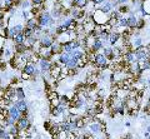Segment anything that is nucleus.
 <instances>
[{"label": "nucleus", "mask_w": 150, "mask_h": 139, "mask_svg": "<svg viewBox=\"0 0 150 139\" xmlns=\"http://www.w3.org/2000/svg\"><path fill=\"white\" fill-rule=\"evenodd\" d=\"M101 54L109 59V62H112V60H114V55H112V48H109V46H106V48H103V53Z\"/></svg>", "instance_id": "obj_24"}, {"label": "nucleus", "mask_w": 150, "mask_h": 139, "mask_svg": "<svg viewBox=\"0 0 150 139\" xmlns=\"http://www.w3.org/2000/svg\"><path fill=\"white\" fill-rule=\"evenodd\" d=\"M14 105L21 112L23 117H29V105L25 100H14Z\"/></svg>", "instance_id": "obj_9"}, {"label": "nucleus", "mask_w": 150, "mask_h": 139, "mask_svg": "<svg viewBox=\"0 0 150 139\" xmlns=\"http://www.w3.org/2000/svg\"><path fill=\"white\" fill-rule=\"evenodd\" d=\"M30 1L33 4V6H40L45 3V0H30Z\"/></svg>", "instance_id": "obj_34"}, {"label": "nucleus", "mask_w": 150, "mask_h": 139, "mask_svg": "<svg viewBox=\"0 0 150 139\" xmlns=\"http://www.w3.org/2000/svg\"><path fill=\"white\" fill-rule=\"evenodd\" d=\"M23 18H24V20L26 21V20H29L30 18H33V16H31V14H30L29 10H23Z\"/></svg>", "instance_id": "obj_35"}, {"label": "nucleus", "mask_w": 150, "mask_h": 139, "mask_svg": "<svg viewBox=\"0 0 150 139\" xmlns=\"http://www.w3.org/2000/svg\"><path fill=\"white\" fill-rule=\"evenodd\" d=\"M45 1H46V0H45Z\"/></svg>", "instance_id": "obj_48"}, {"label": "nucleus", "mask_w": 150, "mask_h": 139, "mask_svg": "<svg viewBox=\"0 0 150 139\" xmlns=\"http://www.w3.org/2000/svg\"><path fill=\"white\" fill-rule=\"evenodd\" d=\"M103 48H104V43L99 39V38H94L93 43H91V53H96V52H100V50H103Z\"/></svg>", "instance_id": "obj_13"}, {"label": "nucleus", "mask_w": 150, "mask_h": 139, "mask_svg": "<svg viewBox=\"0 0 150 139\" xmlns=\"http://www.w3.org/2000/svg\"><path fill=\"white\" fill-rule=\"evenodd\" d=\"M50 126H51V123H49V122H46V123L44 124V128L46 129V130H49V129H50Z\"/></svg>", "instance_id": "obj_40"}, {"label": "nucleus", "mask_w": 150, "mask_h": 139, "mask_svg": "<svg viewBox=\"0 0 150 139\" xmlns=\"http://www.w3.org/2000/svg\"><path fill=\"white\" fill-rule=\"evenodd\" d=\"M62 1V0H54V3H60Z\"/></svg>", "instance_id": "obj_45"}, {"label": "nucleus", "mask_w": 150, "mask_h": 139, "mask_svg": "<svg viewBox=\"0 0 150 139\" xmlns=\"http://www.w3.org/2000/svg\"><path fill=\"white\" fill-rule=\"evenodd\" d=\"M55 41V36L50 35V34H44L43 31L40 33V36H39V44L41 48H50L53 43Z\"/></svg>", "instance_id": "obj_5"}, {"label": "nucleus", "mask_w": 150, "mask_h": 139, "mask_svg": "<svg viewBox=\"0 0 150 139\" xmlns=\"http://www.w3.org/2000/svg\"><path fill=\"white\" fill-rule=\"evenodd\" d=\"M88 58L90 59V62L94 64L95 67L100 68V69H105L109 67V59H108L106 57H104L101 53L96 52V53H91V54H88Z\"/></svg>", "instance_id": "obj_1"}, {"label": "nucleus", "mask_w": 150, "mask_h": 139, "mask_svg": "<svg viewBox=\"0 0 150 139\" xmlns=\"http://www.w3.org/2000/svg\"><path fill=\"white\" fill-rule=\"evenodd\" d=\"M14 50H15V54H24L28 50V46L25 45V43H23V44H14Z\"/></svg>", "instance_id": "obj_22"}, {"label": "nucleus", "mask_w": 150, "mask_h": 139, "mask_svg": "<svg viewBox=\"0 0 150 139\" xmlns=\"http://www.w3.org/2000/svg\"><path fill=\"white\" fill-rule=\"evenodd\" d=\"M140 68H142V72L149 70L150 69V59H146V60H144V62L140 63Z\"/></svg>", "instance_id": "obj_32"}, {"label": "nucleus", "mask_w": 150, "mask_h": 139, "mask_svg": "<svg viewBox=\"0 0 150 139\" xmlns=\"http://www.w3.org/2000/svg\"><path fill=\"white\" fill-rule=\"evenodd\" d=\"M99 9H100V10L104 13V14H108V15H109V14H110L112 10H114L115 8H114V5H112V3H111V1H108V0H106V1L103 4V6L99 8Z\"/></svg>", "instance_id": "obj_16"}, {"label": "nucleus", "mask_w": 150, "mask_h": 139, "mask_svg": "<svg viewBox=\"0 0 150 139\" xmlns=\"http://www.w3.org/2000/svg\"><path fill=\"white\" fill-rule=\"evenodd\" d=\"M35 20L38 23V25H40L41 28H48V26H53L55 24V19H53L50 15V11L45 10V11H41L39 15L35 16Z\"/></svg>", "instance_id": "obj_2"}, {"label": "nucleus", "mask_w": 150, "mask_h": 139, "mask_svg": "<svg viewBox=\"0 0 150 139\" xmlns=\"http://www.w3.org/2000/svg\"><path fill=\"white\" fill-rule=\"evenodd\" d=\"M13 43L14 44H23V43H25V35H24V33L16 34L15 36H14V39H13Z\"/></svg>", "instance_id": "obj_25"}, {"label": "nucleus", "mask_w": 150, "mask_h": 139, "mask_svg": "<svg viewBox=\"0 0 150 139\" xmlns=\"http://www.w3.org/2000/svg\"><path fill=\"white\" fill-rule=\"evenodd\" d=\"M143 9L145 15H150V0H143Z\"/></svg>", "instance_id": "obj_31"}, {"label": "nucleus", "mask_w": 150, "mask_h": 139, "mask_svg": "<svg viewBox=\"0 0 150 139\" xmlns=\"http://www.w3.org/2000/svg\"><path fill=\"white\" fill-rule=\"evenodd\" d=\"M89 130L91 132V134H100V133H104V126L103 123L99 122V120L94 119L89 123Z\"/></svg>", "instance_id": "obj_6"}, {"label": "nucleus", "mask_w": 150, "mask_h": 139, "mask_svg": "<svg viewBox=\"0 0 150 139\" xmlns=\"http://www.w3.org/2000/svg\"><path fill=\"white\" fill-rule=\"evenodd\" d=\"M116 10H118L120 14H123V15H124V14L130 11V6L126 5V4H123V5H119L118 8H116Z\"/></svg>", "instance_id": "obj_29"}, {"label": "nucleus", "mask_w": 150, "mask_h": 139, "mask_svg": "<svg viewBox=\"0 0 150 139\" xmlns=\"http://www.w3.org/2000/svg\"><path fill=\"white\" fill-rule=\"evenodd\" d=\"M39 70L40 73L43 74V75H45V73H49L50 68H51V62L48 59H44V58H40L39 60Z\"/></svg>", "instance_id": "obj_10"}, {"label": "nucleus", "mask_w": 150, "mask_h": 139, "mask_svg": "<svg viewBox=\"0 0 150 139\" xmlns=\"http://www.w3.org/2000/svg\"><path fill=\"white\" fill-rule=\"evenodd\" d=\"M49 132L51 133V135L55 138V137L59 134V132H60V124H59V123H51Z\"/></svg>", "instance_id": "obj_23"}, {"label": "nucleus", "mask_w": 150, "mask_h": 139, "mask_svg": "<svg viewBox=\"0 0 150 139\" xmlns=\"http://www.w3.org/2000/svg\"><path fill=\"white\" fill-rule=\"evenodd\" d=\"M3 45H4V38L1 35H0V50L3 49Z\"/></svg>", "instance_id": "obj_39"}, {"label": "nucleus", "mask_w": 150, "mask_h": 139, "mask_svg": "<svg viewBox=\"0 0 150 139\" xmlns=\"http://www.w3.org/2000/svg\"><path fill=\"white\" fill-rule=\"evenodd\" d=\"M21 73H24V74H26V75H29L30 78H31V77H34V75H35V78H36V75H39V74H40V70L34 65V64L26 63V64H25V67L23 68Z\"/></svg>", "instance_id": "obj_7"}, {"label": "nucleus", "mask_w": 150, "mask_h": 139, "mask_svg": "<svg viewBox=\"0 0 150 139\" xmlns=\"http://www.w3.org/2000/svg\"><path fill=\"white\" fill-rule=\"evenodd\" d=\"M134 57H135V60L139 63L144 62V60L149 59V49L148 46H139V48H137L134 50Z\"/></svg>", "instance_id": "obj_4"}, {"label": "nucleus", "mask_w": 150, "mask_h": 139, "mask_svg": "<svg viewBox=\"0 0 150 139\" xmlns=\"http://www.w3.org/2000/svg\"><path fill=\"white\" fill-rule=\"evenodd\" d=\"M15 99L16 100H25V91L21 87H15Z\"/></svg>", "instance_id": "obj_20"}, {"label": "nucleus", "mask_w": 150, "mask_h": 139, "mask_svg": "<svg viewBox=\"0 0 150 139\" xmlns=\"http://www.w3.org/2000/svg\"><path fill=\"white\" fill-rule=\"evenodd\" d=\"M24 28H25V26L23 25V24H14V25H13V29L15 30L16 34L23 33V31H24Z\"/></svg>", "instance_id": "obj_33"}, {"label": "nucleus", "mask_w": 150, "mask_h": 139, "mask_svg": "<svg viewBox=\"0 0 150 139\" xmlns=\"http://www.w3.org/2000/svg\"><path fill=\"white\" fill-rule=\"evenodd\" d=\"M129 0H118V3H119V5H123V4H126Z\"/></svg>", "instance_id": "obj_42"}, {"label": "nucleus", "mask_w": 150, "mask_h": 139, "mask_svg": "<svg viewBox=\"0 0 150 139\" xmlns=\"http://www.w3.org/2000/svg\"><path fill=\"white\" fill-rule=\"evenodd\" d=\"M23 33H24V35H25V39L29 38V36H31V35H34V31L30 30V29H26V28H24V31H23Z\"/></svg>", "instance_id": "obj_36"}, {"label": "nucleus", "mask_w": 150, "mask_h": 139, "mask_svg": "<svg viewBox=\"0 0 150 139\" xmlns=\"http://www.w3.org/2000/svg\"><path fill=\"white\" fill-rule=\"evenodd\" d=\"M91 19H93L94 23H95V25L101 26V25H106L108 24V21H109L110 16L108 15V14H104V13L100 10V9H96V10L93 13Z\"/></svg>", "instance_id": "obj_3"}, {"label": "nucleus", "mask_w": 150, "mask_h": 139, "mask_svg": "<svg viewBox=\"0 0 150 139\" xmlns=\"http://www.w3.org/2000/svg\"><path fill=\"white\" fill-rule=\"evenodd\" d=\"M15 124L19 130H28L29 128H31V122L29 117H20V119Z\"/></svg>", "instance_id": "obj_8"}, {"label": "nucleus", "mask_w": 150, "mask_h": 139, "mask_svg": "<svg viewBox=\"0 0 150 139\" xmlns=\"http://www.w3.org/2000/svg\"><path fill=\"white\" fill-rule=\"evenodd\" d=\"M20 6L24 9V10H30L31 6H33V4L30 0H21V3H20Z\"/></svg>", "instance_id": "obj_30"}, {"label": "nucleus", "mask_w": 150, "mask_h": 139, "mask_svg": "<svg viewBox=\"0 0 150 139\" xmlns=\"http://www.w3.org/2000/svg\"><path fill=\"white\" fill-rule=\"evenodd\" d=\"M70 58H71V55H70L69 53H62V54L58 55V59H56V60H58L59 64H62L63 67H65V65H67V63L70 60Z\"/></svg>", "instance_id": "obj_15"}, {"label": "nucleus", "mask_w": 150, "mask_h": 139, "mask_svg": "<svg viewBox=\"0 0 150 139\" xmlns=\"http://www.w3.org/2000/svg\"><path fill=\"white\" fill-rule=\"evenodd\" d=\"M106 0H90V3L93 5H100V4H104Z\"/></svg>", "instance_id": "obj_38"}, {"label": "nucleus", "mask_w": 150, "mask_h": 139, "mask_svg": "<svg viewBox=\"0 0 150 139\" xmlns=\"http://www.w3.org/2000/svg\"><path fill=\"white\" fill-rule=\"evenodd\" d=\"M8 133L10 134V137H11V139L14 138V137H18L19 135V129H18V127H16V124L15 126H11V127H9L8 129Z\"/></svg>", "instance_id": "obj_27"}, {"label": "nucleus", "mask_w": 150, "mask_h": 139, "mask_svg": "<svg viewBox=\"0 0 150 139\" xmlns=\"http://www.w3.org/2000/svg\"><path fill=\"white\" fill-rule=\"evenodd\" d=\"M36 26H38V23H36V20H35V18H30L29 20L25 21V28H26V29H30V30H33V31H35Z\"/></svg>", "instance_id": "obj_21"}, {"label": "nucleus", "mask_w": 150, "mask_h": 139, "mask_svg": "<svg viewBox=\"0 0 150 139\" xmlns=\"http://www.w3.org/2000/svg\"><path fill=\"white\" fill-rule=\"evenodd\" d=\"M49 100L51 106H58L59 105V95L56 91H50L49 93Z\"/></svg>", "instance_id": "obj_18"}, {"label": "nucleus", "mask_w": 150, "mask_h": 139, "mask_svg": "<svg viewBox=\"0 0 150 139\" xmlns=\"http://www.w3.org/2000/svg\"><path fill=\"white\" fill-rule=\"evenodd\" d=\"M148 138H149V139H150V135H149V137H148Z\"/></svg>", "instance_id": "obj_47"}, {"label": "nucleus", "mask_w": 150, "mask_h": 139, "mask_svg": "<svg viewBox=\"0 0 150 139\" xmlns=\"http://www.w3.org/2000/svg\"><path fill=\"white\" fill-rule=\"evenodd\" d=\"M4 18H5V15H4V11H3V10H0V23L4 20Z\"/></svg>", "instance_id": "obj_41"}, {"label": "nucleus", "mask_w": 150, "mask_h": 139, "mask_svg": "<svg viewBox=\"0 0 150 139\" xmlns=\"http://www.w3.org/2000/svg\"><path fill=\"white\" fill-rule=\"evenodd\" d=\"M20 117H23V114H21V112L19 110L15 105H11V106H9V118H11L14 122H18L19 119H20Z\"/></svg>", "instance_id": "obj_11"}, {"label": "nucleus", "mask_w": 150, "mask_h": 139, "mask_svg": "<svg viewBox=\"0 0 150 139\" xmlns=\"http://www.w3.org/2000/svg\"><path fill=\"white\" fill-rule=\"evenodd\" d=\"M59 104L68 108V106L70 105V99L68 98L67 95H59Z\"/></svg>", "instance_id": "obj_28"}, {"label": "nucleus", "mask_w": 150, "mask_h": 139, "mask_svg": "<svg viewBox=\"0 0 150 139\" xmlns=\"http://www.w3.org/2000/svg\"><path fill=\"white\" fill-rule=\"evenodd\" d=\"M130 1H133L135 4V3H138V1H143V0H130Z\"/></svg>", "instance_id": "obj_43"}, {"label": "nucleus", "mask_w": 150, "mask_h": 139, "mask_svg": "<svg viewBox=\"0 0 150 139\" xmlns=\"http://www.w3.org/2000/svg\"><path fill=\"white\" fill-rule=\"evenodd\" d=\"M145 25V19H139L138 20V25H137V29L140 30V29H143Z\"/></svg>", "instance_id": "obj_37"}, {"label": "nucleus", "mask_w": 150, "mask_h": 139, "mask_svg": "<svg viewBox=\"0 0 150 139\" xmlns=\"http://www.w3.org/2000/svg\"><path fill=\"white\" fill-rule=\"evenodd\" d=\"M148 133H150V126L148 127Z\"/></svg>", "instance_id": "obj_46"}, {"label": "nucleus", "mask_w": 150, "mask_h": 139, "mask_svg": "<svg viewBox=\"0 0 150 139\" xmlns=\"http://www.w3.org/2000/svg\"><path fill=\"white\" fill-rule=\"evenodd\" d=\"M138 18L135 15H129L128 16V28H130L131 30H135L137 29V25H138Z\"/></svg>", "instance_id": "obj_19"}, {"label": "nucleus", "mask_w": 150, "mask_h": 139, "mask_svg": "<svg viewBox=\"0 0 150 139\" xmlns=\"http://www.w3.org/2000/svg\"><path fill=\"white\" fill-rule=\"evenodd\" d=\"M50 52L53 53V55H59V54H62L63 53V50H62V44L60 43H58V41H54L53 43V45L50 46Z\"/></svg>", "instance_id": "obj_17"}, {"label": "nucleus", "mask_w": 150, "mask_h": 139, "mask_svg": "<svg viewBox=\"0 0 150 139\" xmlns=\"http://www.w3.org/2000/svg\"><path fill=\"white\" fill-rule=\"evenodd\" d=\"M89 1H90V0H74V6L81 10V9H84L88 5Z\"/></svg>", "instance_id": "obj_26"}, {"label": "nucleus", "mask_w": 150, "mask_h": 139, "mask_svg": "<svg viewBox=\"0 0 150 139\" xmlns=\"http://www.w3.org/2000/svg\"><path fill=\"white\" fill-rule=\"evenodd\" d=\"M128 69H129V72L133 74V75H135V77H138V75H140V74L143 73V72H142V68H140V63H139V62L130 63L129 67H128Z\"/></svg>", "instance_id": "obj_12"}, {"label": "nucleus", "mask_w": 150, "mask_h": 139, "mask_svg": "<svg viewBox=\"0 0 150 139\" xmlns=\"http://www.w3.org/2000/svg\"><path fill=\"white\" fill-rule=\"evenodd\" d=\"M146 84H148V85H150V78H149V79L146 80Z\"/></svg>", "instance_id": "obj_44"}, {"label": "nucleus", "mask_w": 150, "mask_h": 139, "mask_svg": "<svg viewBox=\"0 0 150 139\" xmlns=\"http://www.w3.org/2000/svg\"><path fill=\"white\" fill-rule=\"evenodd\" d=\"M121 39V34L116 30H110V34H109V44L111 45H115L119 43V40Z\"/></svg>", "instance_id": "obj_14"}]
</instances>
